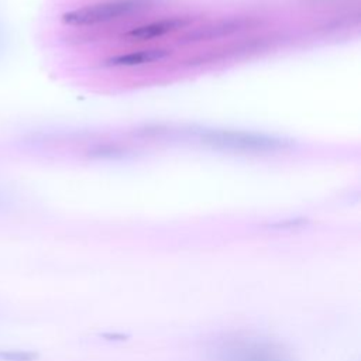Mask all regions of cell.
Here are the masks:
<instances>
[{
  "instance_id": "7",
  "label": "cell",
  "mask_w": 361,
  "mask_h": 361,
  "mask_svg": "<svg viewBox=\"0 0 361 361\" xmlns=\"http://www.w3.org/2000/svg\"><path fill=\"white\" fill-rule=\"evenodd\" d=\"M39 354L34 350H0V361H37Z\"/></svg>"
},
{
  "instance_id": "2",
  "label": "cell",
  "mask_w": 361,
  "mask_h": 361,
  "mask_svg": "<svg viewBox=\"0 0 361 361\" xmlns=\"http://www.w3.org/2000/svg\"><path fill=\"white\" fill-rule=\"evenodd\" d=\"M140 7L141 4L137 0H110L72 10L63 14L62 21L73 27L96 25L127 17Z\"/></svg>"
},
{
  "instance_id": "6",
  "label": "cell",
  "mask_w": 361,
  "mask_h": 361,
  "mask_svg": "<svg viewBox=\"0 0 361 361\" xmlns=\"http://www.w3.org/2000/svg\"><path fill=\"white\" fill-rule=\"evenodd\" d=\"M243 28V21L240 18H224V20H217L212 24L195 28L190 31L186 38L188 41H209V39H217L226 35H231L235 31Z\"/></svg>"
},
{
  "instance_id": "3",
  "label": "cell",
  "mask_w": 361,
  "mask_h": 361,
  "mask_svg": "<svg viewBox=\"0 0 361 361\" xmlns=\"http://www.w3.org/2000/svg\"><path fill=\"white\" fill-rule=\"evenodd\" d=\"M202 141L213 147L234 151H275L283 148L281 140L243 131L209 130L202 133Z\"/></svg>"
},
{
  "instance_id": "5",
  "label": "cell",
  "mask_w": 361,
  "mask_h": 361,
  "mask_svg": "<svg viewBox=\"0 0 361 361\" xmlns=\"http://www.w3.org/2000/svg\"><path fill=\"white\" fill-rule=\"evenodd\" d=\"M169 55H171V51L165 49V48H158V47L147 48V49H140V51H133V52L110 56L109 59L104 61V65L114 66V68L140 66V65H148V63L164 61Z\"/></svg>"
},
{
  "instance_id": "1",
  "label": "cell",
  "mask_w": 361,
  "mask_h": 361,
  "mask_svg": "<svg viewBox=\"0 0 361 361\" xmlns=\"http://www.w3.org/2000/svg\"><path fill=\"white\" fill-rule=\"evenodd\" d=\"M212 361H296V358L274 341L234 338L214 348Z\"/></svg>"
},
{
  "instance_id": "4",
  "label": "cell",
  "mask_w": 361,
  "mask_h": 361,
  "mask_svg": "<svg viewBox=\"0 0 361 361\" xmlns=\"http://www.w3.org/2000/svg\"><path fill=\"white\" fill-rule=\"evenodd\" d=\"M189 24H190V20L186 17L162 18L158 21H152L148 24L134 27L126 34V37L133 41H149V39L171 34L173 31L186 28V27H189Z\"/></svg>"
}]
</instances>
